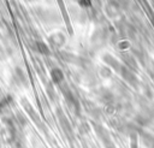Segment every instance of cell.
Returning <instances> with one entry per match:
<instances>
[{
  "label": "cell",
  "instance_id": "obj_3",
  "mask_svg": "<svg viewBox=\"0 0 154 148\" xmlns=\"http://www.w3.org/2000/svg\"><path fill=\"white\" fill-rule=\"evenodd\" d=\"M103 60H105V63H106V64H108L111 67L116 69L117 71H119V70L122 69V66H120L119 61H118L116 58H113L111 54H106V55H103Z\"/></svg>",
  "mask_w": 154,
  "mask_h": 148
},
{
  "label": "cell",
  "instance_id": "obj_4",
  "mask_svg": "<svg viewBox=\"0 0 154 148\" xmlns=\"http://www.w3.org/2000/svg\"><path fill=\"white\" fill-rule=\"evenodd\" d=\"M51 77H52V79H53L54 83H60L64 79V73H63V71L60 69H57L55 67V69H53L51 71Z\"/></svg>",
  "mask_w": 154,
  "mask_h": 148
},
{
  "label": "cell",
  "instance_id": "obj_7",
  "mask_svg": "<svg viewBox=\"0 0 154 148\" xmlns=\"http://www.w3.org/2000/svg\"><path fill=\"white\" fill-rule=\"evenodd\" d=\"M150 22H152V25H153V28H154V16H153V14L150 16Z\"/></svg>",
  "mask_w": 154,
  "mask_h": 148
},
{
  "label": "cell",
  "instance_id": "obj_2",
  "mask_svg": "<svg viewBox=\"0 0 154 148\" xmlns=\"http://www.w3.org/2000/svg\"><path fill=\"white\" fill-rule=\"evenodd\" d=\"M49 42L54 47H61L65 43V35L61 34L60 31H57V32H54L49 36Z\"/></svg>",
  "mask_w": 154,
  "mask_h": 148
},
{
  "label": "cell",
  "instance_id": "obj_5",
  "mask_svg": "<svg viewBox=\"0 0 154 148\" xmlns=\"http://www.w3.org/2000/svg\"><path fill=\"white\" fill-rule=\"evenodd\" d=\"M58 1H59V5L61 6V11H63V17H64V19H65V22H66V25H67V28H69V30H70V34H72V29H71L70 19H69V16H67V13H66V11H65V7H64V4H63V0H58Z\"/></svg>",
  "mask_w": 154,
  "mask_h": 148
},
{
  "label": "cell",
  "instance_id": "obj_1",
  "mask_svg": "<svg viewBox=\"0 0 154 148\" xmlns=\"http://www.w3.org/2000/svg\"><path fill=\"white\" fill-rule=\"evenodd\" d=\"M120 4L119 1H116V0H109L106 5V13L109 16V17H116L119 14L120 12Z\"/></svg>",
  "mask_w": 154,
  "mask_h": 148
},
{
  "label": "cell",
  "instance_id": "obj_6",
  "mask_svg": "<svg viewBox=\"0 0 154 148\" xmlns=\"http://www.w3.org/2000/svg\"><path fill=\"white\" fill-rule=\"evenodd\" d=\"M36 47H37V51H38L40 53H42V54H48V53H49V49H48L47 45L43 43V42H41V41L36 42Z\"/></svg>",
  "mask_w": 154,
  "mask_h": 148
}]
</instances>
